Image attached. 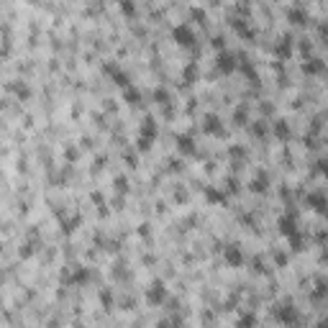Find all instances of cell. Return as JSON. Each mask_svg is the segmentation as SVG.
Listing matches in <instances>:
<instances>
[{"label":"cell","mask_w":328,"mask_h":328,"mask_svg":"<svg viewBox=\"0 0 328 328\" xmlns=\"http://www.w3.org/2000/svg\"><path fill=\"white\" fill-rule=\"evenodd\" d=\"M308 203H313L315 211H323V197L321 195H310V197H308Z\"/></svg>","instance_id":"5"},{"label":"cell","mask_w":328,"mask_h":328,"mask_svg":"<svg viewBox=\"0 0 328 328\" xmlns=\"http://www.w3.org/2000/svg\"><path fill=\"white\" fill-rule=\"evenodd\" d=\"M172 36H174V41L180 46H193L195 44V34H193V28L187 23H177L172 28Z\"/></svg>","instance_id":"1"},{"label":"cell","mask_w":328,"mask_h":328,"mask_svg":"<svg viewBox=\"0 0 328 328\" xmlns=\"http://www.w3.org/2000/svg\"><path fill=\"white\" fill-rule=\"evenodd\" d=\"M251 323H254V315H246V318H241V323H238V326L246 328V326H251Z\"/></svg>","instance_id":"7"},{"label":"cell","mask_w":328,"mask_h":328,"mask_svg":"<svg viewBox=\"0 0 328 328\" xmlns=\"http://www.w3.org/2000/svg\"><path fill=\"white\" fill-rule=\"evenodd\" d=\"M164 297H167V287H164V282L154 280L152 287L146 290V300L152 303V305H159V303H164Z\"/></svg>","instance_id":"3"},{"label":"cell","mask_w":328,"mask_h":328,"mask_svg":"<svg viewBox=\"0 0 328 328\" xmlns=\"http://www.w3.org/2000/svg\"><path fill=\"white\" fill-rule=\"evenodd\" d=\"M180 149H182V152H193V138H180Z\"/></svg>","instance_id":"6"},{"label":"cell","mask_w":328,"mask_h":328,"mask_svg":"<svg viewBox=\"0 0 328 328\" xmlns=\"http://www.w3.org/2000/svg\"><path fill=\"white\" fill-rule=\"evenodd\" d=\"M205 131H208V134H221V131H223L221 118H218V116H208V118H205Z\"/></svg>","instance_id":"4"},{"label":"cell","mask_w":328,"mask_h":328,"mask_svg":"<svg viewBox=\"0 0 328 328\" xmlns=\"http://www.w3.org/2000/svg\"><path fill=\"white\" fill-rule=\"evenodd\" d=\"M223 259L228 267H241L244 264V251H241V246H236V244H228L226 249H223Z\"/></svg>","instance_id":"2"}]
</instances>
